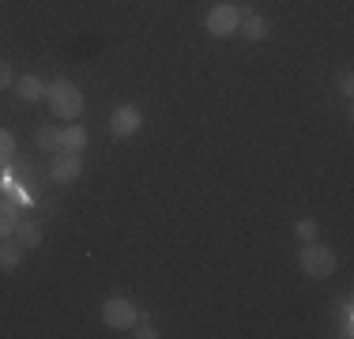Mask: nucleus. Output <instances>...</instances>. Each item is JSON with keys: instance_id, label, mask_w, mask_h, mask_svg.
Listing matches in <instances>:
<instances>
[{"instance_id": "nucleus-1", "label": "nucleus", "mask_w": 354, "mask_h": 339, "mask_svg": "<svg viewBox=\"0 0 354 339\" xmlns=\"http://www.w3.org/2000/svg\"><path fill=\"white\" fill-rule=\"evenodd\" d=\"M46 102L61 121H75L83 113V91L75 87L72 80H53L46 83Z\"/></svg>"}, {"instance_id": "nucleus-2", "label": "nucleus", "mask_w": 354, "mask_h": 339, "mask_svg": "<svg viewBox=\"0 0 354 339\" xmlns=\"http://www.w3.org/2000/svg\"><path fill=\"white\" fill-rule=\"evenodd\" d=\"M298 264H301L306 275L328 279L335 271V253L328 249V245H320V241H306V245H301V253H298Z\"/></svg>"}, {"instance_id": "nucleus-3", "label": "nucleus", "mask_w": 354, "mask_h": 339, "mask_svg": "<svg viewBox=\"0 0 354 339\" xmlns=\"http://www.w3.org/2000/svg\"><path fill=\"white\" fill-rule=\"evenodd\" d=\"M241 8L238 4H215L212 12H207V19H204V27L215 34V38H230V34H238L241 27Z\"/></svg>"}, {"instance_id": "nucleus-4", "label": "nucleus", "mask_w": 354, "mask_h": 339, "mask_svg": "<svg viewBox=\"0 0 354 339\" xmlns=\"http://www.w3.org/2000/svg\"><path fill=\"white\" fill-rule=\"evenodd\" d=\"M140 320V313H136V305H132L129 298H106L102 302V324L106 328H117V332H124V328H132Z\"/></svg>"}, {"instance_id": "nucleus-5", "label": "nucleus", "mask_w": 354, "mask_h": 339, "mask_svg": "<svg viewBox=\"0 0 354 339\" xmlns=\"http://www.w3.org/2000/svg\"><path fill=\"white\" fill-rule=\"evenodd\" d=\"M143 125V113L136 106H117L113 113H109V132L117 136V140H124V136H136Z\"/></svg>"}, {"instance_id": "nucleus-6", "label": "nucleus", "mask_w": 354, "mask_h": 339, "mask_svg": "<svg viewBox=\"0 0 354 339\" xmlns=\"http://www.w3.org/2000/svg\"><path fill=\"white\" fill-rule=\"evenodd\" d=\"M80 174H83V158L75 155V151H61V155L49 163V177H53L57 185H72Z\"/></svg>"}, {"instance_id": "nucleus-7", "label": "nucleus", "mask_w": 354, "mask_h": 339, "mask_svg": "<svg viewBox=\"0 0 354 339\" xmlns=\"http://www.w3.org/2000/svg\"><path fill=\"white\" fill-rule=\"evenodd\" d=\"M241 38L245 42H268V34H272V23L264 19V15H257V12H245L241 15Z\"/></svg>"}, {"instance_id": "nucleus-8", "label": "nucleus", "mask_w": 354, "mask_h": 339, "mask_svg": "<svg viewBox=\"0 0 354 339\" xmlns=\"http://www.w3.org/2000/svg\"><path fill=\"white\" fill-rule=\"evenodd\" d=\"M12 87H15V95H19L23 102H38V98H46V83H41L38 75H19V80H15Z\"/></svg>"}, {"instance_id": "nucleus-9", "label": "nucleus", "mask_w": 354, "mask_h": 339, "mask_svg": "<svg viewBox=\"0 0 354 339\" xmlns=\"http://www.w3.org/2000/svg\"><path fill=\"white\" fill-rule=\"evenodd\" d=\"M19 260H23V245L0 237V271H15V268H19Z\"/></svg>"}, {"instance_id": "nucleus-10", "label": "nucleus", "mask_w": 354, "mask_h": 339, "mask_svg": "<svg viewBox=\"0 0 354 339\" xmlns=\"http://www.w3.org/2000/svg\"><path fill=\"white\" fill-rule=\"evenodd\" d=\"M87 147V129L83 125H68V129H61V151H80Z\"/></svg>"}, {"instance_id": "nucleus-11", "label": "nucleus", "mask_w": 354, "mask_h": 339, "mask_svg": "<svg viewBox=\"0 0 354 339\" xmlns=\"http://www.w3.org/2000/svg\"><path fill=\"white\" fill-rule=\"evenodd\" d=\"M12 237L23 245V249H38V245H41V226L38 223H19Z\"/></svg>"}, {"instance_id": "nucleus-12", "label": "nucleus", "mask_w": 354, "mask_h": 339, "mask_svg": "<svg viewBox=\"0 0 354 339\" xmlns=\"http://www.w3.org/2000/svg\"><path fill=\"white\" fill-rule=\"evenodd\" d=\"M35 143L41 151H61V129H53V125H38V129H35Z\"/></svg>"}, {"instance_id": "nucleus-13", "label": "nucleus", "mask_w": 354, "mask_h": 339, "mask_svg": "<svg viewBox=\"0 0 354 339\" xmlns=\"http://www.w3.org/2000/svg\"><path fill=\"white\" fill-rule=\"evenodd\" d=\"M15 226H19V211H15V203L0 200V237H12Z\"/></svg>"}, {"instance_id": "nucleus-14", "label": "nucleus", "mask_w": 354, "mask_h": 339, "mask_svg": "<svg viewBox=\"0 0 354 339\" xmlns=\"http://www.w3.org/2000/svg\"><path fill=\"white\" fill-rule=\"evenodd\" d=\"M317 234H320L317 219H298V223H294V237H298V241H317Z\"/></svg>"}, {"instance_id": "nucleus-15", "label": "nucleus", "mask_w": 354, "mask_h": 339, "mask_svg": "<svg viewBox=\"0 0 354 339\" xmlns=\"http://www.w3.org/2000/svg\"><path fill=\"white\" fill-rule=\"evenodd\" d=\"M12 155H15V136L8 129H0V170L12 163Z\"/></svg>"}, {"instance_id": "nucleus-16", "label": "nucleus", "mask_w": 354, "mask_h": 339, "mask_svg": "<svg viewBox=\"0 0 354 339\" xmlns=\"http://www.w3.org/2000/svg\"><path fill=\"white\" fill-rule=\"evenodd\" d=\"M12 83H15L12 64H8V61H0V91H4V87H12Z\"/></svg>"}, {"instance_id": "nucleus-17", "label": "nucleus", "mask_w": 354, "mask_h": 339, "mask_svg": "<svg viewBox=\"0 0 354 339\" xmlns=\"http://www.w3.org/2000/svg\"><path fill=\"white\" fill-rule=\"evenodd\" d=\"M140 339H158V328L151 324V320H140V332H136Z\"/></svg>"}, {"instance_id": "nucleus-18", "label": "nucleus", "mask_w": 354, "mask_h": 339, "mask_svg": "<svg viewBox=\"0 0 354 339\" xmlns=\"http://www.w3.org/2000/svg\"><path fill=\"white\" fill-rule=\"evenodd\" d=\"M339 91H343V95H351V91H354V75H351V72L339 75Z\"/></svg>"}, {"instance_id": "nucleus-19", "label": "nucleus", "mask_w": 354, "mask_h": 339, "mask_svg": "<svg viewBox=\"0 0 354 339\" xmlns=\"http://www.w3.org/2000/svg\"><path fill=\"white\" fill-rule=\"evenodd\" d=\"M0 185H4V170H0Z\"/></svg>"}]
</instances>
